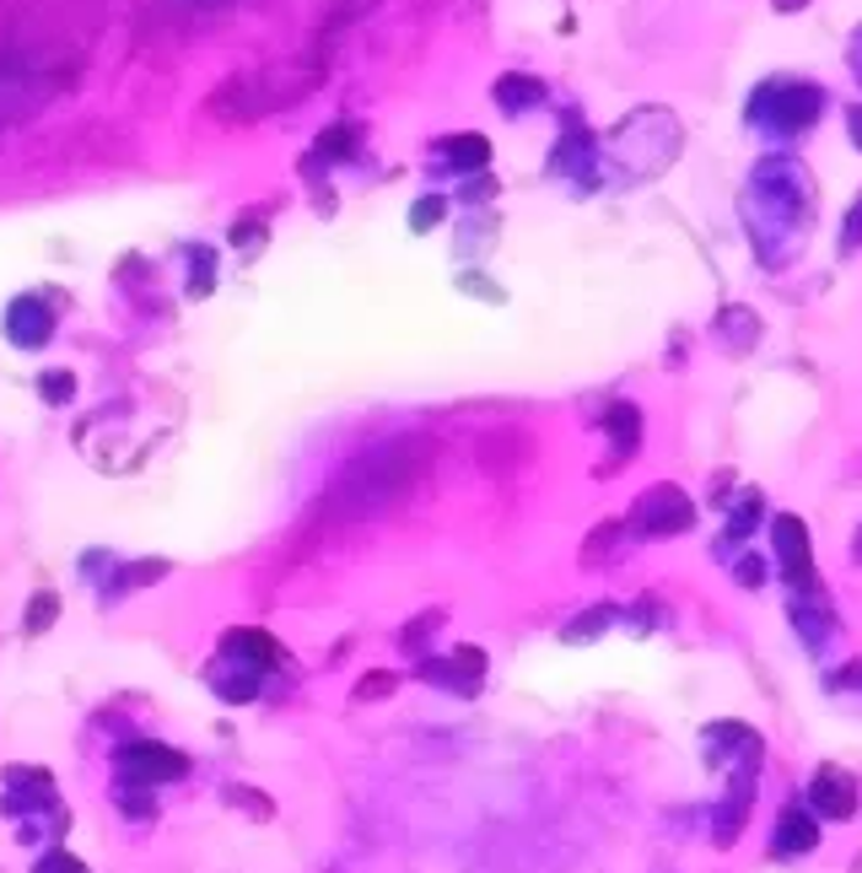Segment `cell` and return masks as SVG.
<instances>
[{"label":"cell","instance_id":"3","mask_svg":"<svg viewBox=\"0 0 862 873\" xmlns=\"http://www.w3.org/2000/svg\"><path fill=\"white\" fill-rule=\"evenodd\" d=\"M625 523H631L642 540H674V534H685V529L696 523V507H690V496H685L680 485H652V491L636 496V507H631Z\"/></svg>","mask_w":862,"mask_h":873},{"label":"cell","instance_id":"17","mask_svg":"<svg viewBox=\"0 0 862 873\" xmlns=\"http://www.w3.org/2000/svg\"><path fill=\"white\" fill-rule=\"evenodd\" d=\"M114 804H119L125 814H136V820H156V798H151V787H119V793H114Z\"/></svg>","mask_w":862,"mask_h":873},{"label":"cell","instance_id":"9","mask_svg":"<svg viewBox=\"0 0 862 873\" xmlns=\"http://www.w3.org/2000/svg\"><path fill=\"white\" fill-rule=\"evenodd\" d=\"M205 680H211V691H216L221 701H232V707H243V701H254V696L265 691V669L238 663V658H227V653H216V663L205 669Z\"/></svg>","mask_w":862,"mask_h":873},{"label":"cell","instance_id":"25","mask_svg":"<svg viewBox=\"0 0 862 873\" xmlns=\"http://www.w3.org/2000/svg\"><path fill=\"white\" fill-rule=\"evenodd\" d=\"M858 243H862V200H858V211H852V227H847V238H841V254H858Z\"/></svg>","mask_w":862,"mask_h":873},{"label":"cell","instance_id":"20","mask_svg":"<svg viewBox=\"0 0 862 873\" xmlns=\"http://www.w3.org/2000/svg\"><path fill=\"white\" fill-rule=\"evenodd\" d=\"M33 873H87V863H81L76 852H65V847H54V852H43V858L33 863Z\"/></svg>","mask_w":862,"mask_h":873},{"label":"cell","instance_id":"2","mask_svg":"<svg viewBox=\"0 0 862 873\" xmlns=\"http://www.w3.org/2000/svg\"><path fill=\"white\" fill-rule=\"evenodd\" d=\"M114 776L119 787H162V782H183L189 776V755L156 744V738H130L114 755Z\"/></svg>","mask_w":862,"mask_h":873},{"label":"cell","instance_id":"6","mask_svg":"<svg viewBox=\"0 0 862 873\" xmlns=\"http://www.w3.org/2000/svg\"><path fill=\"white\" fill-rule=\"evenodd\" d=\"M776 556H782V572L793 587H814V551H809V529L803 518H776Z\"/></svg>","mask_w":862,"mask_h":873},{"label":"cell","instance_id":"12","mask_svg":"<svg viewBox=\"0 0 862 873\" xmlns=\"http://www.w3.org/2000/svg\"><path fill=\"white\" fill-rule=\"evenodd\" d=\"M620 534H625V518H598V529L582 540V567H587V572H598V567H604V556L620 545Z\"/></svg>","mask_w":862,"mask_h":873},{"label":"cell","instance_id":"14","mask_svg":"<svg viewBox=\"0 0 862 873\" xmlns=\"http://www.w3.org/2000/svg\"><path fill=\"white\" fill-rule=\"evenodd\" d=\"M614 620H620V604H593L582 620H572V625L561 631V642H593V636H598L604 625H614Z\"/></svg>","mask_w":862,"mask_h":873},{"label":"cell","instance_id":"15","mask_svg":"<svg viewBox=\"0 0 862 873\" xmlns=\"http://www.w3.org/2000/svg\"><path fill=\"white\" fill-rule=\"evenodd\" d=\"M54 620H60V593H54V587L33 593V604H27V620H22V631H27V636H43V631H49Z\"/></svg>","mask_w":862,"mask_h":873},{"label":"cell","instance_id":"23","mask_svg":"<svg viewBox=\"0 0 862 873\" xmlns=\"http://www.w3.org/2000/svg\"><path fill=\"white\" fill-rule=\"evenodd\" d=\"M38 389H43V394H49L54 405H65V400L76 394V378H71V372H49V378H43Z\"/></svg>","mask_w":862,"mask_h":873},{"label":"cell","instance_id":"27","mask_svg":"<svg viewBox=\"0 0 862 873\" xmlns=\"http://www.w3.org/2000/svg\"><path fill=\"white\" fill-rule=\"evenodd\" d=\"M847 125H852V136H858V146H862V109H852V114H847Z\"/></svg>","mask_w":862,"mask_h":873},{"label":"cell","instance_id":"13","mask_svg":"<svg viewBox=\"0 0 862 873\" xmlns=\"http://www.w3.org/2000/svg\"><path fill=\"white\" fill-rule=\"evenodd\" d=\"M221 804H227V809H243L254 825H270V820H276V798H265V793H254V787H243V782H227V787H221Z\"/></svg>","mask_w":862,"mask_h":873},{"label":"cell","instance_id":"7","mask_svg":"<svg viewBox=\"0 0 862 873\" xmlns=\"http://www.w3.org/2000/svg\"><path fill=\"white\" fill-rule=\"evenodd\" d=\"M421 680H427V685H447V691H458V696H474V685L485 680V653H480V647H453V658L421 663Z\"/></svg>","mask_w":862,"mask_h":873},{"label":"cell","instance_id":"11","mask_svg":"<svg viewBox=\"0 0 862 873\" xmlns=\"http://www.w3.org/2000/svg\"><path fill=\"white\" fill-rule=\"evenodd\" d=\"M5 334H11V345L38 351V345L54 334V313H43L33 296H22V302H11V313H5Z\"/></svg>","mask_w":862,"mask_h":873},{"label":"cell","instance_id":"18","mask_svg":"<svg viewBox=\"0 0 862 873\" xmlns=\"http://www.w3.org/2000/svg\"><path fill=\"white\" fill-rule=\"evenodd\" d=\"M447 156H453L458 167H480V162L491 156V146H485V136H458V141H447Z\"/></svg>","mask_w":862,"mask_h":873},{"label":"cell","instance_id":"24","mask_svg":"<svg viewBox=\"0 0 862 873\" xmlns=\"http://www.w3.org/2000/svg\"><path fill=\"white\" fill-rule=\"evenodd\" d=\"M722 329H727V334H744V345H755V340H760V324H755V318H744V324H738V313H727V318H722Z\"/></svg>","mask_w":862,"mask_h":873},{"label":"cell","instance_id":"16","mask_svg":"<svg viewBox=\"0 0 862 873\" xmlns=\"http://www.w3.org/2000/svg\"><path fill=\"white\" fill-rule=\"evenodd\" d=\"M351 696H356V701H389V696H400V674H394V669H372V674L356 680Z\"/></svg>","mask_w":862,"mask_h":873},{"label":"cell","instance_id":"5","mask_svg":"<svg viewBox=\"0 0 862 873\" xmlns=\"http://www.w3.org/2000/svg\"><path fill=\"white\" fill-rule=\"evenodd\" d=\"M5 809L27 814V809H60L54 776L43 766H5Z\"/></svg>","mask_w":862,"mask_h":873},{"label":"cell","instance_id":"8","mask_svg":"<svg viewBox=\"0 0 862 873\" xmlns=\"http://www.w3.org/2000/svg\"><path fill=\"white\" fill-rule=\"evenodd\" d=\"M221 653L238 658V663H254V669H265V674L287 663V647H281L270 631H259V625H232V631L221 636Z\"/></svg>","mask_w":862,"mask_h":873},{"label":"cell","instance_id":"1","mask_svg":"<svg viewBox=\"0 0 862 873\" xmlns=\"http://www.w3.org/2000/svg\"><path fill=\"white\" fill-rule=\"evenodd\" d=\"M427 464V447L421 442H394V447H378L372 458H362L345 480H340V496H351L356 507H383L394 496L410 491V480L421 475Z\"/></svg>","mask_w":862,"mask_h":873},{"label":"cell","instance_id":"4","mask_svg":"<svg viewBox=\"0 0 862 873\" xmlns=\"http://www.w3.org/2000/svg\"><path fill=\"white\" fill-rule=\"evenodd\" d=\"M809 809H814L820 820H831V825H847L862 809L858 776H852L847 766H820L814 782H809Z\"/></svg>","mask_w":862,"mask_h":873},{"label":"cell","instance_id":"22","mask_svg":"<svg viewBox=\"0 0 862 873\" xmlns=\"http://www.w3.org/2000/svg\"><path fill=\"white\" fill-rule=\"evenodd\" d=\"M442 216H447V205H442V200L431 194V200H421V205L410 211V227H416V232H431V227H436Z\"/></svg>","mask_w":862,"mask_h":873},{"label":"cell","instance_id":"19","mask_svg":"<svg viewBox=\"0 0 862 873\" xmlns=\"http://www.w3.org/2000/svg\"><path fill=\"white\" fill-rule=\"evenodd\" d=\"M167 578V561L162 556H151V561H136V567H125L119 572V587H151V582Z\"/></svg>","mask_w":862,"mask_h":873},{"label":"cell","instance_id":"21","mask_svg":"<svg viewBox=\"0 0 862 873\" xmlns=\"http://www.w3.org/2000/svg\"><path fill=\"white\" fill-rule=\"evenodd\" d=\"M436 625H442V609H427L421 620H410V625L400 631V647H421V642H427V636L436 631Z\"/></svg>","mask_w":862,"mask_h":873},{"label":"cell","instance_id":"26","mask_svg":"<svg viewBox=\"0 0 862 873\" xmlns=\"http://www.w3.org/2000/svg\"><path fill=\"white\" fill-rule=\"evenodd\" d=\"M464 287H469V291H480V296H496V302H502V291L491 287V281H480V276H464Z\"/></svg>","mask_w":862,"mask_h":873},{"label":"cell","instance_id":"10","mask_svg":"<svg viewBox=\"0 0 862 873\" xmlns=\"http://www.w3.org/2000/svg\"><path fill=\"white\" fill-rule=\"evenodd\" d=\"M820 847V814L814 809H798V804H782L776 809V842H771V852L776 858H803V852H814Z\"/></svg>","mask_w":862,"mask_h":873}]
</instances>
